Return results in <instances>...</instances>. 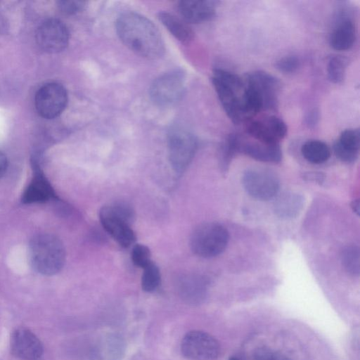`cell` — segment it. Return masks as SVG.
I'll return each mask as SVG.
<instances>
[{"label": "cell", "mask_w": 360, "mask_h": 360, "mask_svg": "<svg viewBox=\"0 0 360 360\" xmlns=\"http://www.w3.org/2000/svg\"><path fill=\"white\" fill-rule=\"evenodd\" d=\"M115 27L120 39L136 54L149 60L163 56L165 49L160 32L145 16L125 12L118 17Z\"/></svg>", "instance_id": "cell-1"}, {"label": "cell", "mask_w": 360, "mask_h": 360, "mask_svg": "<svg viewBox=\"0 0 360 360\" xmlns=\"http://www.w3.org/2000/svg\"><path fill=\"white\" fill-rule=\"evenodd\" d=\"M29 253L34 269L45 276L58 274L65 262L63 243L53 234L42 233L33 237L30 242Z\"/></svg>", "instance_id": "cell-2"}, {"label": "cell", "mask_w": 360, "mask_h": 360, "mask_svg": "<svg viewBox=\"0 0 360 360\" xmlns=\"http://www.w3.org/2000/svg\"><path fill=\"white\" fill-rule=\"evenodd\" d=\"M134 217V210L125 202H115L102 207L99 210L102 226L124 248H128L136 240V235L131 228Z\"/></svg>", "instance_id": "cell-3"}, {"label": "cell", "mask_w": 360, "mask_h": 360, "mask_svg": "<svg viewBox=\"0 0 360 360\" xmlns=\"http://www.w3.org/2000/svg\"><path fill=\"white\" fill-rule=\"evenodd\" d=\"M226 229L216 222H207L198 226L190 238L193 253L203 258H211L222 253L229 243Z\"/></svg>", "instance_id": "cell-4"}, {"label": "cell", "mask_w": 360, "mask_h": 360, "mask_svg": "<svg viewBox=\"0 0 360 360\" xmlns=\"http://www.w3.org/2000/svg\"><path fill=\"white\" fill-rule=\"evenodd\" d=\"M170 165L175 172L181 174L192 162L198 149L195 136L188 130L176 127L167 136Z\"/></svg>", "instance_id": "cell-5"}, {"label": "cell", "mask_w": 360, "mask_h": 360, "mask_svg": "<svg viewBox=\"0 0 360 360\" xmlns=\"http://www.w3.org/2000/svg\"><path fill=\"white\" fill-rule=\"evenodd\" d=\"M185 80V75L180 70H172L159 76L150 87L152 101L159 106L174 105L183 96Z\"/></svg>", "instance_id": "cell-6"}, {"label": "cell", "mask_w": 360, "mask_h": 360, "mask_svg": "<svg viewBox=\"0 0 360 360\" xmlns=\"http://www.w3.org/2000/svg\"><path fill=\"white\" fill-rule=\"evenodd\" d=\"M242 184L251 197L263 201L274 198L280 188L276 175L270 170L262 168L246 170L242 177Z\"/></svg>", "instance_id": "cell-7"}, {"label": "cell", "mask_w": 360, "mask_h": 360, "mask_svg": "<svg viewBox=\"0 0 360 360\" xmlns=\"http://www.w3.org/2000/svg\"><path fill=\"white\" fill-rule=\"evenodd\" d=\"M183 355L191 360H212L220 353L219 342L211 335L200 330L188 332L181 341Z\"/></svg>", "instance_id": "cell-8"}, {"label": "cell", "mask_w": 360, "mask_h": 360, "mask_svg": "<svg viewBox=\"0 0 360 360\" xmlns=\"http://www.w3.org/2000/svg\"><path fill=\"white\" fill-rule=\"evenodd\" d=\"M68 102V94L61 84L56 82L42 86L35 95V108L41 117L53 119L61 114Z\"/></svg>", "instance_id": "cell-9"}, {"label": "cell", "mask_w": 360, "mask_h": 360, "mask_svg": "<svg viewBox=\"0 0 360 360\" xmlns=\"http://www.w3.org/2000/svg\"><path fill=\"white\" fill-rule=\"evenodd\" d=\"M36 40L44 51L58 53L63 51L68 44V30L62 21L55 18L48 19L38 27Z\"/></svg>", "instance_id": "cell-10"}, {"label": "cell", "mask_w": 360, "mask_h": 360, "mask_svg": "<svg viewBox=\"0 0 360 360\" xmlns=\"http://www.w3.org/2000/svg\"><path fill=\"white\" fill-rule=\"evenodd\" d=\"M243 82L257 92L262 100L264 110H275L278 107L281 82L275 76L256 70L248 73Z\"/></svg>", "instance_id": "cell-11"}, {"label": "cell", "mask_w": 360, "mask_h": 360, "mask_svg": "<svg viewBox=\"0 0 360 360\" xmlns=\"http://www.w3.org/2000/svg\"><path fill=\"white\" fill-rule=\"evenodd\" d=\"M247 133L256 141L267 144H279L287 134L284 121L274 115L263 120H251L246 127Z\"/></svg>", "instance_id": "cell-12"}, {"label": "cell", "mask_w": 360, "mask_h": 360, "mask_svg": "<svg viewBox=\"0 0 360 360\" xmlns=\"http://www.w3.org/2000/svg\"><path fill=\"white\" fill-rule=\"evenodd\" d=\"M11 353L21 360H38L43 354L41 340L30 329L16 328L11 337Z\"/></svg>", "instance_id": "cell-13"}, {"label": "cell", "mask_w": 360, "mask_h": 360, "mask_svg": "<svg viewBox=\"0 0 360 360\" xmlns=\"http://www.w3.org/2000/svg\"><path fill=\"white\" fill-rule=\"evenodd\" d=\"M212 84L214 87L219 101L229 119L236 124H238L243 120L240 98L238 93L243 88H238L229 84L214 77H212Z\"/></svg>", "instance_id": "cell-14"}, {"label": "cell", "mask_w": 360, "mask_h": 360, "mask_svg": "<svg viewBox=\"0 0 360 360\" xmlns=\"http://www.w3.org/2000/svg\"><path fill=\"white\" fill-rule=\"evenodd\" d=\"M32 166L34 175L23 193L22 202L24 204H31L56 198L53 187L45 177L39 162L35 158L32 160Z\"/></svg>", "instance_id": "cell-15"}, {"label": "cell", "mask_w": 360, "mask_h": 360, "mask_svg": "<svg viewBox=\"0 0 360 360\" xmlns=\"http://www.w3.org/2000/svg\"><path fill=\"white\" fill-rule=\"evenodd\" d=\"M217 1L186 0L179 3L178 9L186 22L200 23L212 20L216 14Z\"/></svg>", "instance_id": "cell-16"}, {"label": "cell", "mask_w": 360, "mask_h": 360, "mask_svg": "<svg viewBox=\"0 0 360 360\" xmlns=\"http://www.w3.org/2000/svg\"><path fill=\"white\" fill-rule=\"evenodd\" d=\"M356 39V28L353 20L342 11L329 36V44L335 50L349 49Z\"/></svg>", "instance_id": "cell-17"}, {"label": "cell", "mask_w": 360, "mask_h": 360, "mask_svg": "<svg viewBox=\"0 0 360 360\" xmlns=\"http://www.w3.org/2000/svg\"><path fill=\"white\" fill-rule=\"evenodd\" d=\"M238 152L264 162L277 163L282 159L279 144H267L258 141H243L240 139Z\"/></svg>", "instance_id": "cell-18"}, {"label": "cell", "mask_w": 360, "mask_h": 360, "mask_svg": "<svg viewBox=\"0 0 360 360\" xmlns=\"http://www.w3.org/2000/svg\"><path fill=\"white\" fill-rule=\"evenodd\" d=\"M360 134L359 129H349L343 131L333 145L336 157L341 161L354 162L359 155Z\"/></svg>", "instance_id": "cell-19"}, {"label": "cell", "mask_w": 360, "mask_h": 360, "mask_svg": "<svg viewBox=\"0 0 360 360\" xmlns=\"http://www.w3.org/2000/svg\"><path fill=\"white\" fill-rule=\"evenodd\" d=\"M207 280L205 277L193 274H184L177 281L181 295L194 302L204 299L207 291Z\"/></svg>", "instance_id": "cell-20"}, {"label": "cell", "mask_w": 360, "mask_h": 360, "mask_svg": "<svg viewBox=\"0 0 360 360\" xmlns=\"http://www.w3.org/2000/svg\"><path fill=\"white\" fill-rule=\"evenodd\" d=\"M303 198L295 193H284L275 201L274 211L280 217H295L303 207Z\"/></svg>", "instance_id": "cell-21"}, {"label": "cell", "mask_w": 360, "mask_h": 360, "mask_svg": "<svg viewBox=\"0 0 360 360\" xmlns=\"http://www.w3.org/2000/svg\"><path fill=\"white\" fill-rule=\"evenodd\" d=\"M158 18L178 40L188 42L193 39V32L184 20L167 12H160Z\"/></svg>", "instance_id": "cell-22"}, {"label": "cell", "mask_w": 360, "mask_h": 360, "mask_svg": "<svg viewBox=\"0 0 360 360\" xmlns=\"http://www.w3.org/2000/svg\"><path fill=\"white\" fill-rule=\"evenodd\" d=\"M302 156L309 162L320 164L327 161L330 156L328 146L319 140L306 141L301 148Z\"/></svg>", "instance_id": "cell-23"}, {"label": "cell", "mask_w": 360, "mask_h": 360, "mask_svg": "<svg viewBox=\"0 0 360 360\" xmlns=\"http://www.w3.org/2000/svg\"><path fill=\"white\" fill-rule=\"evenodd\" d=\"M342 266L347 273L353 276H359L360 273V252L356 245L345 247L340 255Z\"/></svg>", "instance_id": "cell-24"}, {"label": "cell", "mask_w": 360, "mask_h": 360, "mask_svg": "<svg viewBox=\"0 0 360 360\" xmlns=\"http://www.w3.org/2000/svg\"><path fill=\"white\" fill-rule=\"evenodd\" d=\"M241 137L237 133L229 134L222 142L220 147V161L224 169H226L236 153Z\"/></svg>", "instance_id": "cell-25"}, {"label": "cell", "mask_w": 360, "mask_h": 360, "mask_svg": "<svg viewBox=\"0 0 360 360\" xmlns=\"http://www.w3.org/2000/svg\"><path fill=\"white\" fill-rule=\"evenodd\" d=\"M348 60L341 56H331L327 65L329 80L335 84L341 83L345 76Z\"/></svg>", "instance_id": "cell-26"}, {"label": "cell", "mask_w": 360, "mask_h": 360, "mask_svg": "<svg viewBox=\"0 0 360 360\" xmlns=\"http://www.w3.org/2000/svg\"><path fill=\"white\" fill-rule=\"evenodd\" d=\"M141 276V287L146 292L155 290L160 283V272L158 266L153 262L143 269Z\"/></svg>", "instance_id": "cell-27"}, {"label": "cell", "mask_w": 360, "mask_h": 360, "mask_svg": "<svg viewBox=\"0 0 360 360\" xmlns=\"http://www.w3.org/2000/svg\"><path fill=\"white\" fill-rule=\"evenodd\" d=\"M131 257L132 262L136 266L142 269L152 262L150 249L143 244H136L134 245Z\"/></svg>", "instance_id": "cell-28"}, {"label": "cell", "mask_w": 360, "mask_h": 360, "mask_svg": "<svg viewBox=\"0 0 360 360\" xmlns=\"http://www.w3.org/2000/svg\"><path fill=\"white\" fill-rule=\"evenodd\" d=\"M275 66L283 73H292L300 67V60L295 56H286L277 60Z\"/></svg>", "instance_id": "cell-29"}, {"label": "cell", "mask_w": 360, "mask_h": 360, "mask_svg": "<svg viewBox=\"0 0 360 360\" xmlns=\"http://www.w3.org/2000/svg\"><path fill=\"white\" fill-rule=\"evenodd\" d=\"M254 356L255 360H290L280 352L266 347L257 349Z\"/></svg>", "instance_id": "cell-30"}, {"label": "cell", "mask_w": 360, "mask_h": 360, "mask_svg": "<svg viewBox=\"0 0 360 360\" xmlns=\"http://www.w3.org/2000/svg\"><path fill=\"white\" fill-rule=\"evenodd\" d=\"M85 2L82 1H59L58 6L60 11L67 15H73L82 11Z\"/></svg>", "instance_id": "cell-31"}, {"label": "cell", "mask_w": 360, "mask_h": 360, "mask_svg": "<svg viewBox=\"0 0 360 360\" xmlns=\"http://www.w3.org/2000/svg\"><path fill=\"white\" fill-rule=\"evenodd\" d=\"M8 167V160L5 154L0 150V177L6 172Z\"/></svg>", "instance_id": "cell-32"}, {"label": "cell", "mask_w": 360, "mask_h": 360, "mask_svg": "<svg viewBox=\"0 0 360 360\" xmlns=\"http://www.w3.org/2000/svg\"><path fill=\"white\" fill-rule=\"evenodd\" d=\"M318 117V112L315 110H311L306 117L307 124L314 126L317 123Z\"/></svg>", "instance_id": "cell-33"}, {"label": "cell", "mask_w": 360, "mask_h": 360, "mask_svg": "<svg viewBox=\"0 0 360 360\" xmlns=\"http://www.w3.org/2000/svg\"><path fill=\"white\" fill-rule=\"evenodd\" d=\"M352 207L354 212L356 213L357 215H359V200H354L352 203Z\"/></svg>", "instance_id": "cell-34"}, {"label": "cell", "mask_w": 360, "mask_h": 360, "mask_svg": "<svg viewBox=\"0 0 360 360\" xmlns=\"http://www.w3.org/2000/svg\"><path fill=\"white\" fill-rule=\"evenodd\" d=\"M229 360H239V359L236 357H231Z\"/></svg>", "instance_id": "cell-35"}]
</instances>
